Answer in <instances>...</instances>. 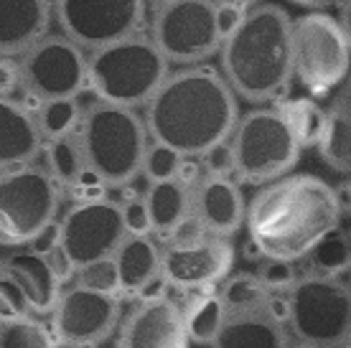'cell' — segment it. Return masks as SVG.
I'll use <instances>...</instances> for the list:
<instances>
[{
	"label": "cell",
	"instance_id": "1",
	"mask_svg": "<svg viewBox=\"0 0 351 348\" xmlns=\"http://www.w3.org/2000/svg\"><path fill=\"white\" fill-rule=\"evenodd\" d=\"M237 95L211 66H184L168 74L145 105L150 140L171 145L186 158H202L232 138L237 127Z\"/></svg>",
	"mask_w": 351,
	"mask_h": 348
},
{
	"label": "cell",
	"instance_id": "2",
	"mask_svg": "<svg viewBox=\"0 0 351 348\" xmlns=\"http://www.w3.org/2000/svg\"><path fill=\"white\" fill-rule=\"evenodd\" d=\"M334 186L318 175H285L263 188L247 203L250 244L265 260L300 262L341 221Z\"/></svg>",
	"mask_w": 351,
	"mask_h": 348
},
{
	"label": "cell",
	"instance_id": "3",
	"mask_svg": "<svg viewBox=\"0 0 351 348\" xmlns=\"http://www.w3.org/2000/svg\"><path fill=\"white\" fill-rule=\"evenodd\" d=\"M293 23L280 5L260 3L250 8L237 31L221 44V74L234 95L263 105L285 95L295 77Z\"/></svg>",
	"mask_w": 351,
	"mask_h": 348
},
{
	"label": "cell",
	"instance_id": "4",
	"mask_svg": "<svg viewBox=\"0 0 351 348\" xmlns=\"http://www.w3.org/2000/svg\"><path fill=\"white\" fill-rule=\"evenodd\" d=\"M168 64L153 36H130L89 53V89L99 102L148 105L168 79Z\"/></svg>",
	"mask_w": 351,
	"mask_h": 348
},
{
	"label": "cell",
	"instance_id": "5",
	"mask_svg": "<svg viewBox=\"0 0 351 348\" xmlns=\"http://www.w3.org/2000/svg\"><path fill=\"white\" fill-rule=\"evenodd\" d=\"M80 142L87 168H92L107 186H128L143 173L148 153V125L135 110L110 102H95L82 117Z\"/></svg>",
	"mask_w": 351,
	"mask_h": 348
},
{
	"label": "cell",
	"instance_id": "6",
	"mask_svg": "<svg viewBox=\"0 0 351 348\" xmlns=\"http://www.w3.org/2000/svg\"><path fill=\"white\" fill-rule=\"evenodd\" d=\"M229 142L234 153V178L250 186H265L290 175L303 150L278 107H260L242 114Z\"/></svg>",
	"mask_w": 351,
	"mask_h": 348
},
{
	"label": "cell",
	"instance_id": "7",
	"mask_svg": "<svg viewBox=\"0 0 351 348\" xmlns=\"http://www.w3.org/2000/svg\"><path fill=\"white\" fill-rule=\"evenodd\" d=\"M288 325L303 348H341L351 338V288L339 277H300L290 290Z\"/></svg>",
	"mask_w": 351,
	"mask_h": 348
},
{
	"label": "cell",
	"instance_id": "8",
	"mask_svg": "<svg viewBox=\"0 0 351 348\" xmlns=\"http://www.w3.org/2000/svg\"><path fill=\"white\" fill-rule=\"evenodd\" d=\"M295 77L316 97L341 87L351 77V44L339 18L313 10L293 23Z\"/></svg>",
	"mask_w": 351,
	"mask_h": 348
},
{
	"label": "cell",
	"instance_id": "9",
	"mask_svg": "<svg viewBox=\"0 0 351 348\" xmlns=\"http://www.w3.org/2000/svg\"><path fill=\"white\" fill-rule=\"evenodd\" d=\"M59 209V183L49 171L13 168L0 181V239L5 247L31 244L53 224Z\"/></svg>",
	"mask_w": 351,
	"mask_h": 348
},
{
	"label": "cell",
	"instance_id": "10",
	"mask_svg": "<svg viewBox=\"0 0 351 348\" xmlns=\"http://www.w3.org/2000/svg\"><path fill=\"white\" fill-rule=\"evenodd\" d=\"M153 41L168 61L193 66L221 51L214 0H171L153 18Z\"/></svg>",
	"mask_w": 351,
	"mask_h": 348
},
{
	"label": "cell",
	"instance_id": "11",
	"mask_svg": "<svg viewBox=\"0 0 351 348\" xmlns=\"http://www.w3.org/2000/svg\"><path fill=\"white\" fill-rule=\"evenodd\" d=\"M21 87L38 102L77 99L89 87V56L66 36H44L21 61Z\"/></svg>",
	"mask_w": 351,
	"mask_h": 348
},
{
	"label": "cell",
	"instance_id": "12",
	"mask_svg": "<svg viewBox=\"0 0 351 348\" xmlns=\"http://www.w3.org/2000/svg\"><path fill=\"white\" fill-rule=\"evenodd\" d=\"M53 13L66 38L97 51L138 34L145 0H56Z\"/></svg>",
	"mask_w": 351,
	"mask_h": 348
},
{
	"label": "cell",
	"instance_id": "13",
	"mask_svg": "<svg viewBox=\"0 0 351 348\" xmlns=\"http://www.w3.org/2000/svg\"><path fill=\"white\" fill-rule=\"evenodd\" d=\"M62 224V247L77 270L97 260L114 257L120 244L128 239L123 206L110 199L77 203L66 211Z\"/></svg>",
	"mask_w": 351,
	"mask_h": 348
},
{
	"label": "cell",
	"instance_id": "14",
	"mask_svg": "<svg viewBox=\"0 0 351 348\" xmlns=\"http://www.w3.org/2000/svg\"><path fill=\"white\" fill-rule=\"evenodd\" d=\"M51 315L56 340L64 346L84 348L102 343L114 331L120 321V305L117 297L74 285L64 290Z\"/></svg>",
	"mask_w": 351,
	"mask_h": 348
},
{
	"label": "cell",
	"instance_id": "15",
	"mask_svg": "<svg viewBox=\"0 0 351 348\" xmlns=\"http://www.w3.org/2000/svg\"><path fill=\"white\" fill-rule=\"evenodd\" d=\"M234 267V247L224 236L209 234L189 247L171 244L163 252V277L181 290H204L229 277Z\"/></svg>",
	"mask_w": 351,
	"mask_h": 348
},
{
	"label": "cell",
	"instance_id": "16",
	"mask_svg": "<svg viewBox=\"0 0 351 348\" xmlns=\"http://www.w3.org/2000/svg\"><path fill=\"white\" fill-rule=\"evenodd\" d=\"M186 313L168 297L141 300L120 331V348H189Z\"/></svg>",
	"mask_w": 351,
	"mask_h": 348
},
{
	"label": "cell",
	"instance_id": "17",
	"mask_svg": "<svg viewBox=\"0 0 351 348\" xmlns=\"http://www.w3.org/2000/svg\"><path fill=\"white\" fill-rule=\"evenodd\" d=\"M193 216L214 236L229 239L247 221V203L237 181L221 175H204L191 188Z\"/></svg>",
	"mask_w": 351,
	"mask_h": 348
},
{
	"label": "cell",
	"instance_id": "18",
	"mask_svg": "<svg viewBox=\"0 0 351 348\" xmlns=\"http://www.w3.org/2000/svg\"><path fill=\"white\" fill-rule=\"evenodd\" d=\"M0 282H8L26 297L28 310L38 315L53 313V308L62 297V279L56 277L51 262L34 249L10 252L3 260Z\"/></svg>",
	"mask_w": 351,
	"mask_h": 348
},
{
	"label": "cell",
	"instance_id": "19",
	"mask_svg": "<svg viewBox=\"0 0 351 348\" xmlns=\"http://www.w3.org/2000/svg\"><path fill=\"white\" fill-rule=\"evenodd\" d=\"M51 23L49 0H0V51L3 56H23L38 44Z\"/></svg>",
	"mask_w": 351,
	"mask_h": 348
},
{
	"label": "cell",
	"instance_id": "20",
	"mask_svg": "<svg viewBox=\"0 0 351 348\" xmlns=\"http://www.w3.org/2000/svg\"><path fill=\"white\" fill-rule=\"evenodd\" d=\"M41 140L44 132L36 114L28 112L13 97L0 99V160L5 171L31 166L41 150Z\"/></svg>",
	"mask_w": 351,
	"mask_h": 348
},
{
	"label": "cell",
	"instance_id": "21",
	"mask_svg": "<svg viewBox=\"0 0 351 348\" xmlns=\"http://www.w3.org/2000/svg\"><path fill=\"white\" fill-rule=\"evenodd\" d=\"M211 348H288V336L265 303L250 310H227V321Z\"/></svg>",
	"mask_w": 351,
	"mask_h": 348
},
{
	"label": "cell",
	"instance_id": "22",
	"mask_svg": "<svg viewBox=\"0 0 351 348\" xmlns=\"http://www.w3.org/2000/svg\"><path fill=\"white\" fill-rule=\"evenodd\" d=\"M123 295H143L150 285L163 279V252L150 236H130L114 252Z\"/></svg>",
	"mask_w": 351,
	"mask_h": 348
},
{
	"label": "cell",
	"instance_id": "23",
	"mask_svg": "<svg viewBox=\"0 0 351 348\" xmlns=\"http://www.w3.org/2000/svg\"><path fill=\"white\" fill-rule=\"evenodd\" d=\"M150 219H153V232L163 236H171L173 229L193 214L191 188L178 181H160L150 183L145 191Z\"/></svg>",
	"mask_w": 351,
	"mask_h": 348
},
{
	"label": "cell",
	"instance_id": "24",
	"mask_svg": "<svg viewBox=\"0 0 351 348\" xmlns=\"http://www.w3.org/2000/svg\"><path fill=\"white\" fill-rule=\"evenodd\" d=\"M278 110L290 125V130L300 142V148H318L321 145L326 127H328V110H324L316 99H308V97L285 99Z\"/></svg>",
	"mask_w": 351,
	"mask_h": 348
},
{
	"label": "cell",
	"instance_id": "25",
	"mask_svg": "<svg viewBox=\"0 0 351 348\" xmlns=\"http://www.w3.org/2000/svg\"><path fill=\"white\" fill-rule=\"evenodd\" d=\"M318 150L331 171L351 178V114L339 107H328V127Z\"/></svg>",
	"mask_w": 351,
	"mask_h": 348
},
{
	"label": "cell",
	"instance_id": "26",
	"mask_svg": "<svg viewBox=\"0 0 351 348\" xmlns=\"http://www.w3.org/2000/svg\"><path fill=\"white\" fill-rule=\"evenodd\" d=\"M186 313V325H189V336L193 343L202 346H214V340L219 338L221 325L227 321V308L221 303V295H202L193 300Z\"/></svg>",
	"mask_w": 351,
	"mask_h": 348
},
{
	"label": "cell",
	"instance_id": "27",
	"mask_svg": "<svg viewBox=\"0 0 351 348\" xmlns=\"http://www.w3.org/2000/svg\"><path fill=\"white\" fill-rule=\"evenodd\" d=\"M46 160H49V173L56 178L59 186H66V188L74 186L77 178L87 171V158L77 132L59 140H49Z\"/></svg>",
	"mask_w": 351,
	"mask_h": 348
},
{
	"label": "cell",
	"instance_id": "28",
	"mask_svg": "<svg viewBox=\"0 0 351 348\" xmlns=\"http://www.w3.org/2000/svg\"><path fill=\"white\" fill-rule=\"evenodd\" d=\"M82 110L77 105V99H49L38 105L36 120L38 127L44 132L46 140H59L66 135H74L82 125Z\"/></svg>",
	"mask_w": 351,
	"mask_h": 348
},
{
	"label": "cell",
	"instance_id": "29",
	"mask_svg": "<svg viewBox=\"0 0 351 348\" xmlns=\"http://www.w3.org/2000/svg\"><path fill=\"white\" fill-rule=\"evenodd\" d=\"M219 295L227 310H250L267 303L270 290L263 285L257 272H237L224 279Z\"/></svg>",
	"mask_w": 351,
	"mask_h": 348
},
{
	"label": "cell",
	"instance_id": "30",
	"mask_svg": "<svg viewBox=\"0 0 351 348\" xmlns=\"http://www.w3.org/2000/svg\"><path fill=\"white\" fill-rule=\"evenodd\" d=\"M306 262L311 264L308 275H321V277H339L343 270H349V239H346V232L336 229L334 234H328L313 252L308 254Z\"/></svg>",
	"mask_w": 351,
	"mask_h": 348
},
{
	"label": "cell",
	"instance_id": "31",
	"mask_svg": "<svg viewBox=\"0 0 351 348\" xmlns=\"http://www.w3.org/2000/svg\"><path fill=\"white\" fill-rule=\"evenodd\" d=\"M56 336L44 323L31 318H10L3 321L0 348H56Z\"/></svg>",
	"mask_w": 351,
	"mask_h": 348
},
{
	"label": "cell",
	"instance_id": "32",
	"mask_svg": "<svg viewBox=\"0 0 351 348\" xmlns=\"http://www.w3.org/2000/svg\"><path fill=\"white\" fill-rule=\"evenodd\" d=\"M77 285L95 290V293H102V295H112V297L123 295V282H120V270H117L114 257L89 262V264L80 267L77 270Z\"/></svg>",
	"mask_w": 351,
	"mask_h": 348
},
{
	"label": "cell",
	"instance_id": "33",
	"mask_svg": "<svg viewBox=\"0 0 351 348\" xmlns=\"http://www.w3.org/2000/svg\"><path fill=\"white\" fill-rule=\"evenodd\" d=\"M184 153H178L171 145H163V142H150L148 153H145V160H143V173L150 183H160V181H176L178 178V171L184 166Z\"/></svg>",
	"mask_w": 351,
	"mask_h": 348
},
{
	"label": "cell",
	"instance_id": "34",
	"mask_svg": "<svg viewBox=\"0 0 351 348\" xmlns=\"http://www.w3.org/2000/svg\"><path fill=\"white\" fill-rule=\"evenodd\" d=\"M257 277L263 279V285L270 293H290L298 285V272H295V262L285 260H265L257 267Z\"/></svg>",
	"mask_w": 351,
	"mask_h": 348
},
{
	"label": "cell",
	"instance_id": "35",
	"mask_svg": "<svg viewBox=\"0 0 351 348\" xmlns=\"http://www.w3.org/2000/svg\"><path fill=\"white\" fill-rule=\"evenodd\" d=\"M123 216L130 236H150V232H153V219H150V209L145 196L143 199H130L128 203H123Z\"/></svg>",
	"mask_w": 351,
	"mask_h": 348
},
{
	"label": "cell",
	"instance_id": "36",
	"mask_svg": "<svg viewBox=\"0 0 351 348\" xmlns=\"http://www.w3.org/2000/svg\"><path fill=\"white\" fill-rule=\"evenodd\" d=\"M202 166L206 175H221V178H232L234 175V153H232V142H221L217 148H211L206 156H202Z\"/></svg>",
	"mask_w": 351,
	"mask_h": 348
},
{
	"label": "cell",
	"instance_id": "37",
	"mask_svg": "<svg viewBox=\"0 0 351 348\" xmlns=\"http://www.w3.org/2000/svg\"><path fill=\"white\" fill-rule=\"evenodd\" d=\"M107 188H110V186H107L92 168H87V171L77 178V183L69 186V191H71V196L77 199V203H89V201L107 199Z\"/></svg>",
	"mask_w": 351,
	"mask_h": 348
},
{
	"label": "cell",
	"instance_id": "38",
	"mask_svg": "<svg viewBox=\"0 0 351 348\" xmlns=\"http://www.w3.org/2000/svg\"><path fill=\"white\" fill-rule=\"evenodd\" d=\"M206 236H209V232H206L202 221L191 214V216L184 219V221L173 229V234L168 236V239H171V244H176V247H189V244L202 242Z\"/></svg>",
	"mask_w": 351,
	"mask_h": 348
},
{
	"label": "cell",
	"instance_id": "39",
	"mask_svg": "<svg viewBox=\"0 0 351 348\" xmlns=\"http://www.w3.org/2000/svg\"><path fill=\"white\" fill-rule=\"evenodd\" d=\"M247 10L234 8V5H217V23H219V34L221 38H229V36L237 31V26L242 23Z\"/></svg>",
	"mask_w": 351,
	"mask_h": 348
},
{
	"label": "cell",
	"instance_id": "40",
	"mask_svg": "<svg viewBox=\"0 0 351 348\" xmlns=\"http://www.w3.org/2000/svg\"><path fill=\"white\" fill-rule=\"evenodd\" d=\"M34 252H38V254H51L56 247H62V224H51V227H46L41 234L36 236L34 242L28 244Z\"/></svg>",
	"mask_w": 351,
	"mask_h": 348
},
{
	"label": "cell",
	"instance_id": "41",
	"mask_svg": "<svg viewBox=\"0 0 351 348\" xmlns=\"http://www.w3.org/2000/svg\"><path fill=\"white\" fill-rule=\"evenodd\" d=\"M334 193H336V203H339L341 216L351 219V178H346V181H341V183H336Z\"/></svg>",
	"mask_w": 351,
	"mask_h": 348
},
{
	"label": "cell",
	"instance_id": "42",
	"mask_svg": "<svg viewBox=\"0 0 351 348\" xmlns=\"http://www.w3.org/2000/svg\"><path fill=\"white\" fill-rule=\"evenodd\" d=\"M331 107H339V110H343L346 114H351V77L339 87V92H336L334 99H331Z\"/></svg>",
	"mask_w": 351,
	"mask_h": 348
},
{
	"label": "cell",
	"instance_id": "43",
	"mask_svg": "<svg viewBox=\"0 0 351 348\" xmlns=\"http://www.w3.org/2000/svg\"><path fill=\"white\" fill-rule=\"evenodd\" d=\"M339 23H341L343 34H346V38H349V44H351V0H343L341 3V16H339Z\"/></svg>",
	"mask_w": 351,
	"mask_h": 348
},
{
	"label": "cell",
	"instance_id": "44",
	"mask_svg": "<svg viewBox=\"0 0 351 348\" xmlns=\"http://www.w3.org/2000/svg\"><path fill=\"white\" fill-rule=\"evenodd\" d=\"M217 5H234V8H242V10H250L260 5V0H214Z\"/></svg>",
	"mask_w": 351,
	"mask_h": 348
},
{
	"label": "cell",
	"instance_id": "45",
	"mask_svg": "<svg viewBox=\"0 0 351 348\" xmlns=\"http://www.w3.org/2000/svg\"><path fill=\"white\" fill-rule=\"evenodd\" d=\"M290 3H295V5H303V8L321 10V8H328V5H331V3H336V0H290Z\"/></svg>",
	"mask_w": 351,
	"mask_h": 348
},
{
	"label": "cell",
	"instance_id": "46",
	"mask_svg": "<svg viewBox=\"0 0 351 348\" xmlns=\"http://www.w3.org/2000/svg\"><path fill=\"white\" fill-rule=\"evenodd\" d=\"M346 239H349V272H351V227L346 229Z\"/></svg>",
	"mask_w": 351,
	"mask_h": 348
},
{
	"label": "cell",
	"instance_id": "47",
	"mask_svg": "<svg viewBox=\"0 0 351 348\" xmlns=\"http://www.w3.org/2000/svg\"><path fill=\"white\" fill-rule=\"evenodd\" d=\"M153 3H158V5H163V3H171V0H153Z\"/></svg>",
	"mask_w": 351,
	"mask_h": 348
},
{
	"label": "cell",
	"instance_id": "48",
	"mask_svg": "<svg viewBox=\"0 0 351 348\" xmlns=\"http://www.w3.org/2000/svg\"><path fill=\"white\" fill-rule=\"evenodd\" d=\"M341 348H351V338L349 340H346V343H343V346Z\"/></svg>",
	"mask_w": 351,
	"mask_h": 348
}]
</instances>
